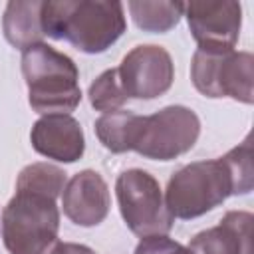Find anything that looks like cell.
<instances>
[{"label": "cell", "mask_w": 254, "mask_h": 254, "mask_svg": "<svg viewBox=\"0 0 254 254\" xmlns=\"http://www.w3.org/2000/svg\"><path fill=\"white\" fill-rule=\"evenodd\" d=\"M42 0H10L4 10V38L16 50H28L46 38L42 26Z\"/></svg>", "instance_id": "obj_13"}, {"label": "cell", "mask_w": 254, "mask_h": 254, "mask_svg": "<svg viewBox=\"0 0 254 254\" xmlns=\"http://www.w3.org/2000/svg\"><path fill=\"white\" fill-rule=\"evenodd\" d=\"M232 194V179L222 159L194 161L167 183L165 204L173 218L190 220L206 214Z\"/></svg>", "instance_id": "obj_4"}, {"label": "cell", "mask_w": 254, "mask_h": 254, "mask_svg": "<svg viewBox=\"0 0 254 254\" xmlns=\"http://www.w3.org/2000/svg\"><path fill=\"white\" fill-rule=\"evenodd\" d=\"M46 36L65 40L83 54H101L125 32L121 2L109 0H48L42 6Z\"/></svg>", "instance_id": "obj_1"}, {"label": "cell", "mask_w": 254, "mask_h": 254, "mask_svg": "<svg viewBox=\"0 0 254 254\" xmlns=\"http://www.w3.org/2000/svg\"><path fill=\"white\" fill-rule=\"evenodd\" d=\"M190 34L204 52H232L242 26V6L232 0H194L185 4Z\"/></svg>", "instance_id": "obj_8"}, {"label": "cell", "mask_w": 254, "mask_h": 254, "mask_svg": "<svg viewBox=\"0 0 254 254\" xmlns=\"http://www.w3.org/2000/svg\"><path fill=\"white\" fill-rule=\"evenodd\" d=\"M232 179V194H248L254 187V167H252V141L250 135L224 157H220Z\"/></svg>", "instance_id": "obj_18"}, {"label": "cell", "mask_w": 254, "mask_h": 254, "mask_svg": "<svg viewBox=\"0 0 254 254\" xmlns=\"http://www.w3.org/2000/svg\"><path fill=\"white\" fill-rule=\"evenodd\" d=\"M50 254H95L89 246L85 244H75V242H56V246L50 250Z\"/></svg>", "instance_id": "obj_20"}, {"label": "cell", "mask_w": 254, "mask_h": 254, "mask_svg": "<svg viewBox=\"0 0 254 254\" xmlns=\"http://www.w3.org/2000/svg\"><path fill=\"white\" fill-rule=\"evenodd\" d=\"M115 194L119 212L127 228L141 236H167L173 216L165 204V194L153 175L143 169H127L117 177Z\"/></svg>", "instance_id": "obj_5"}, {"label": "cell", "mask_w": 254, "mask_h": 254, "mask_svg": "<svg viewBox=\"0 0 254 254\" xmlns=\"http://www.w3.org/2000/svg\"><path fill=\"white\" fill-rule=\"evenodd\" d=\"M22 75L28 101L40 115H69L81 101L75 62L44 42L22 52Z\"/></svg>", "instance_id": "obj_2"}, {"label": "cell", "mask_w": 254, "mask_h": 254, "mask_svg": "<svg viewBox=\"0 0 254 254\" xmlns=\"http://www.w3.org/2000/svg\"><path fill=\"white\" fill-rule=\"evenodd\" d=\"M121 85L131 99H155L167 93L175 79L171 54L155 44L133 48L117 67Z\"/></svg>", "instance_id": "obj_9"}, {"label": "cell", "mask_w": 254, "mask_h": 254, "mask_svg": "<svg viewBox=\"0 0 254 254\" xmlns=\"http://www.w3.org/2000/svg\"><path fill=\"white\" fill-rule=\"evenodd\" d=\"M34 151L58 163H75L85 151L83 129L71 115H42L30 133Z\"/></svg>", "instance_id": "obj_11"}, {"label": "cell", "mask_w": 254, "mask_h": 254, "mask_svg": "<svg viewBox=\"0 0 254 254\" xmlns=\"http://www.w3.org/2000/svg\"><path fill=\"white\" fill-rule=\"evenodd\" d=\"M141 121L143 115H137L133 111H109L95 121V135L111 153H127L135 147Z\"/></svg>", "instance_id": "obj_14"}, {"label": "cell", "mask_w": 254, "mask_h": 254, "mask_svg": "<svg viewBox=\"0 0 254 254\" xmlns=\"http://www.w3.org/2000/svg\"><path fill=\"white\" fill-rule=\"evenodd\" d=\"M254 216L244 210H230L222 220L194 234L189 242L192 254H252Z\"/></svg>", "instance_id": "obj_12"}, {"label": "cell", "mask_w": 254, "mask_h": 254, "mask_svg": "<svg viewBox=\"0 0 254 254\" xmlns=\"http://www.w3.org/2000/svg\"><path fill=\"white\" fill-rule=\"evenodd\" d=\"M133 22L145 32H169L185 16V2H141L133 0L127 4Z\"/></svg>", "instance_id": "obj_15"}, {"label": "cell", "mask_w": 254, "mask_h": 254, "mask_svg": "<svg viewBox=\"0 0 254 254\" xmlns=\"http://www.w3.org/2000/svg\"><path fill=\"white\" fill-rule=\"evenodd\" d=\"M173 254H192V252H190L187 246H181V244H179L177 250H173Z\"/></svg>", "instance_id": "obj_21"}, {"label": "cell", "mask_w": 254, "mask_h": 254, "mask_svg": "<svg viewBox=\"0 0 254 254\" xmlns=\"http://www.w3.org/2000/svg\"><path fill=\"white\" fill-rule=\"evenodd\" d=\"M65 171L50 163H32L24 167L16 179V190H30L58 198L65 187Z\"/></svg>", "instance_id": "obj_16"}, {"label": "cell", "mask_w": 254, "mask_h": 254, "mask_svg": "<svg viewBox=\"0 0 254 254\" xmlns=\"http://www.w3.org/2000/svg\"><path fill=\"white\" fill-rule=\"evenodd\" d=\"M200 135L198 115L185 105H167L143 115L133 151L145 159L171 161L190 151Z\"/></svg>", "instance_id": "obj_7"}, {"label": "cell", "mask_w": 254, "mask_h": 254, "mask_svg": "<svg viewBox=\"0 0 254 254\" xmlns=\"http://www.w3.org/2000/svg\"><path fill=\"white\" fill-rule=\"evenodd\" d=\"M179 242L171 240L169 236H147L137 244L135 254H173Z\"/></svg>", "instance_id": "obj_19"}, {"label": "cell", "mask_w": 254, "mask_h": 254, "mask_svg": "<svg viewBox=\"0 0 254 254\" xmlns=\"http://www.w3.org/2000/svg\"><path fill=\"white\" fill-rule=\"evenodd\" d=\"M58 230L60 208L48 194L16 190L2 210V240L10 254H50Z\"/></svg>", "instance_id": "obj_3"}, {"label": "cell", "mask_w": 254, "mask_h": 254, "mask_svg": "<svg viewBox=\"0 0 254 254\" xmlns=\"http://www.w3.org/2000/svg\"><path fill=\"white\" fill-rule=\"evenodd\" d=\"M190 79L206 97H232L250 105L254 101V56L234 50L222 54L196 50Z\"/></svg>", "instance_id": "obj_6"}, {"label": "cell", "mask_w": 254, "mask_h": 254, "mask_svg": "<svg viewBox=\"0 0 254 254\" xmlns=\"http://www.w3.org/2000/svg\"><path fill=\"white\" fill-rule=\"evenodd\" d=\"M64 214L77 226H97L109 214L111 196L103 177L91 169L75 173L62 190Z\"/></svg>", "instance_id": "obj_10"}, {"label": "cell", "mask_w": 254, "mask_h": 254, "mask_svg": "<svg viewBox=\"0 0 254 254\" xmlns=\"http://www.w3.org/2000/svg\"><path fill=\"white\" fill-rule=\"evenodd\" d=\"M87 95H89L91 107H95L97 111H103V113L121 109V105L129 99L121 85L117 67L105 69L101 75H97L95 81L89 85Z\"/></svg>", "instance_id": "obj_17"}]
</instances>
